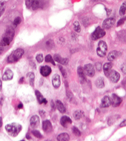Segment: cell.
Returning <instances> with one entry per match:
<instances>
[{
  "mask_svg": "<svg viewBox=\"0 0 126 141\" xmlns=\"http://www.w3.org/2000/svg\"><path fill=\"white\" fill-rule=\"evenodd\" d=\"M15 35V31L13 27L9 26L7 28L2 38L0 39V46L4 47L9 45L13 40Z\"/></svg>",
  "mask_w": 126,
  "mask_h": 141,
  "instance_id": "cell-1",
  "label": "cell"
},
{
  "mask_svg": "<svg viewBox=\"0 0 126 141\" xmlns=\"http://www.w3.org/2000/svg\"><path fill=\"white\" fill-rule=\"evenodd\" d=\"M21 125L15 122H13L6 125L5 129L7 134L12 136L16 137L20 133L22 130Z\"/></svg>",
  "mask_w": 126,
  "mask_h": 141,
  "instance_id": "cell-2",
  "label": "cell"
},
{
  "mask_svg": "<svg viewBox=\"0 0 126 141\" xmlns=\"http://www.w3.org/2000/svg\"><path fill=\"white\" fill-rule=\"evenodd\" d=\"M24 53V51L22 49H17L13 51L7 58L9 63H14L18 61Z\"/></svg>",
  "mask_w": 126,
  "mask_h": 141,
  "instance_id": "cell-3",
  "label": "cell"
},
{
  "mask_svg": "<svg viewBox=\"0 0 126 141\" xmlns=\"http://www.w3.org/2000/svg\"><path fill=\"white\" fill-rule=\"evenodd\" d=\"M105 74L106 77L113 83H117L119 80L120 75L119 73L114 70H110L105 72Z\"/></svg>",
  "mask_w": 126,
  "mask_h": 141,
  "instance_id": "cell-4",
  "label": "cell"
},
{
  "mask_svg": "<svg viewBox=\"0 0 126 141\" xmlns=\"http://www.w3.org/2000/svg\"><path fill=\"white\" fill-rule=\"evenodd\" d=\"M107 51V46L106 43L102 40L100 41L97 49V54L100 58H104L106 55Z\"/></svg>",
  "mask_w": 126,
  "mask_h": 141,
  "instance_id": "cell-5",
  "label": "cell"
},
{
  "mask_svg": "<svg viewBox=\"0 0 126 141\" xmlns=\"http://www.w3.org/2000/svg\"><path fill=\"white\" fill-rule=\"evenodd\" d=\"M106 34L105 30L100 26L97 27L91 35V38L93 40H96L103 37Z\"/></svg>",
  "mask_w": 126,
  "mask_h": 141,
  "instance_id": "cell-6",
  "label": "cell"
},
{
  "mask_svg": "<svg viewBox=\"0 0 126 141\" xmlns=\"http://www.w3.org/2000/svg\"><path fill=\"white\" fill-rule=\"evenodd\" d=\"M84 70L85 71V74L88 76L90 77H93L95 76V70L94 67L93 65L91 64H86L84 67Z\"/></svg>",
  "mask_w": 126,
  "mask_h": 141,
  "instance_id": "cell-7",
  "label": "cell"
},
{
  "mask_svg": "<svg viewBox=\"0 0 126 141\" xmlns=\"http://www.w3.org/2000/svg\"><path fill=\"white\" fill-rule=\"evenodd\" d=\"M111 104L113 107H118L122 102V99L115 94H112L110 98Z\"/></svg>",
  "mask_w": 126,
  "mask_h": 141,
  "instance_id": "cell-8",
  "label": "cell"
},
{
  "mask_svg": "<svg viewBox=\"0 0 126 141\" xmlns=\"http://www.w3.org/2000/svg\"><path fill=\"white\" fill-rule=\"evenodd\" d=\"M116 20L113 18H109L105 20L102 23V27L105 29H109L112 27L115 23Z\"/></svg>",
  "mask_w": 126,
  "mask_h": 141,
  "instance_id": "cell-9",
  "label": "cell"
},
{
  "mask_svg": "<svg viewBox=\"0 0 126 141\" xmlns=\"http://www.w3.org/2000/svg\"><path fill=\"white\" fill-rule=\"evenodd\" d=\"M42 129L47 133H50L53 130L52 125L49 120H45L42 122Z\"/></svg>",
  "mask_w": 126,
  "mask_h": 141,
  "instance_id": "cell-10",
  "label": "cell"
},
{
  "mask_svg": "<svg viewBox=\"0 0 126 141\" xmlns=\"http://www.w3.org/2000/svg\"><path fill=\"white\" fill-rule=\"evenodd\" d=\"M30 122L31 126L33 128H37L40 124V120L39 117L37 115L33 116L30 119Z\"/></svg>",
  "mask_w": 126,
  "mask_h": 141,
  "instance_id": "cell-11",
  "label": "cell"
},
{
  "mask_svg": "<svg viewBox=\"0 0 126 141\" xmlns=\"http://www.w3.org/2000/svg\"><path fill=\"white\" fill-rule=\"evenodd\" d=\"M60 123L63 127L67 128L68 125L71 124L72 123V121L70 117L66 116H64L61 118L60 120Z\"/></svg>",
  "mask_w": 126,
  "mask_h": 141,
  "instance_id": "cell-12",
  "label": "cell"
},
{
  "mask_svg": "<svg viewBox=\"0 0 126 141\" xmlns=\"http://www.w3.org/2000/svg\"><path fill=\"white\" fill-rule=\"evenodd\" d=\"M51 68L48 66H43L40 68V73L41 75L43 77L48 76L51 73Z\"/></svg>",
  "mask_w": 126,
  "mask_h": 141,
  "instance_id": "cell-13",
  "label": "cell"
},
{
  "mask_svg": "<svg viewBox=\"0 0 126 141\" xmlns=\"http://www.w3.org/2000/svg\"><path fill=\"white\" fill-rule=\"evenodd\" d=\"M54 60L60 64L66 65L68 62V59L66 58H62L59 54H55L54 55Z\"/></svg>",
  "mask_w": 126,
  "mask_h": 141,
  "instance_id": "cell-14",
  "label": "cell"
},
{
  "mask_svg": "<svg viewBox=\"0 0 126 141\" xmlns=\"http://www.w3.org/2000/svg\"><path fill=\"white\" fill-rule=\"evenodd\" d=\"M52 84L54 87L56 89L58 88L61 85V79L60 76L57 74H55L52 77Z\"/></svg>",
  "mask_w": 126,
  "mask_h": 141,
  "instance_id": "cell-15",
  "label": "cell"
},
{
  "mask_svg": "<svg viewBox=\"0 0 126 141\" xmlns=\"http://www.w3.org/2000/svg\"><path fill=\"white\" fill-rule=\"evenodd\" d=\"M110 105H111V100L109 97L107 96H104L101 100V105H100L101 107L103 108H106V107H109Z\"/></svg>",
  "mask_w": 126,
  "mask_h": 141,
  "instance_id": "cell-16",
  "label": "cell"
},
{
  "mask_svg": "<svg viewBox=\"0 0 126 141\" xmlns=\"http://www.w3.org/2000/svg\"><path fill=\"white\" fill-rule=\"evenodd\" d=\"M13 71L10 69H7L5 71L3 75V79L4 81H8L12 80L13 78Z\"/></svg>",
  "mask_w": 126,
  "mask_h": 141,
  "instance_id": "cell-17",
  "label": "cell"
},
{
  "mask_svg": "<svg viewBox=\"0 0 126 141\" xmlns=\"http://www.w3.org/2000/svg\"><path fill=\"white\" fill-rule=\"evenodd\" d=\"M35 95L36 96L39 103H40V104H42V103L47 104V100L45 98H44V97L41 94V93L40 92V91H39L38 90H36L35 91Z\"/></svg>",
  "mask_w": 126,
  "mask_h": 141,
  "instance_id": "cell-18",
  "label": "cell"
},
{
  "mask_svg": "<svg viewBox=\"0 0 126 141\" xmlns=\"http://www.w3.org/2000/svg\"><path fill=\"white\" fill-rule=\"evenodd\" d=\"M77 73L80 78L83 81H85L86 80V77L85 75V73L84 70V69L81 67L79 66L77 68Z\"/></svg>",
  "mask_w": 126,
  "mask_h": 141,
  "instance_id": "cell-19",
  "label": "cell"
},
{
  "mask_svg": "<svg viewBox=\"0 0 126 141\" xmlns=\"http://www.w3.org/2000/svg\"><path fill=\"white\" fill-rule=\"evenodd\" d=\"M95 85L96 87L99 89H101L105 86L104 78L102 77H99L95 81Z\"/></svg>",
  "mask_w": 126,
  "mask_h": 141,
  "instance_id": "cell-20",
  "label": "cell"
},
{
  "mask_svg": "<svg viewBox=\"0 0 126 141\" xmlns=\"http://www.w3.org/2000/svg\"><path fill=\"white\" fill-rule=\"evenodd\" d=\"M119 56V52L117 51H113L110 52L107 56V59L109 61H112Z\"/></svg>",
  "mask_w": 126,
  "mask_h": 141,
  "instance_id": "cell-21",
  "label": "cell"
},
{
  "mask_svg": "<svg viewBox=\"0 0 126 141\" xmlns=\"http://www.w3.org/2000/svg\"><path fill=\"white\" fill-rule=\"evenodd\" d=\"M56 105L58 110L61 113H65L66 111V109L64 106L63 103L59 100H57L56 102Z\"/></svg>",
  "mask_w": 126,
  "mask_h": 141,
  "instance_id": "cell-22",
  "label": "cell"
},
{
  "mask_svg": "<svg viewBox=\"0 0 126 141\" xmlns=\"http://www.w3.org/2000/svg\"><path fill=\"white\" fill-rule=\"evenodd\" d=\"M43 4L42 0H33L32 8L33 10H36L42 7Z\"/></svg>",
  "mask_w": 126,
  "mask_h": 141,
  "instance_id": "cell-23",
  "label": "cell"
},
{
  "mask_svg": "<svg viewBox=\"0 0 126 141\" xmlns=\"http://www.w3.org/2000/svg\"><path fill=\"white\" fill-rule=\"evenodd\" d=\"M57 140L59 141H67L70 140V136L67 133H62L57 137Z\"/></svg>",
  "mask_w": 126,
  "mask_h": 141,
  "instance_id": "cell-24",
  "label": "cell"
},
{
  "mask_svg": "<svg viewBox=\"0 0 126 141\" xmlns=\"http://www.w3.org/2000/svg\"><path fill=\"white\" fill-rule=\"evenodd\" d=\"M84 115V112L80 110H76L73 113V117L75 120H79Z\"/></svg>",
  "mask_w": 126,
  "mask_h": 141,
  "instance_id": "cell-25",
  "label": "cell"
},
{
  "mask_svg": "<svg viewBox=\"0 0 126 141\" xmlns=\"http://www.w3.org/2000/svg\"><path fill=\"white\" fill-rule=\"evenodd\" d=\"M27 77L29 78L30 85L33 87L34 85V80L35 76L33 72H29L27 74Z\"/></svg>",
  "mask_w": 126,
  "mask_h": 141,
  "instance_id": "cell-26",
  "label": "cell"
},
{
  "mask_svg": "<svg viewBox=\"0 0 126 141\" xmlns=\"http://www.w3.org/2000/svg\"><path fill=\"white\" fill-rule=\"evenodd\" d=\"M126 2L123 3L119 9V14L121 16H124L126 14Z\"/></svg>",
  "mask_w": 126,
  "mask_h": 141,
  "instance_id": "cell-27",
  "label": "cell"
},
{
  "mask_svg": "<svg viewBox=\"0 0 126 141\" xmlns=\"http://www.w3.org/2000/svg\"><path fill=\"white\" fill-rule=\"evenodd\" d=\"M74 31L76 32H80L81 31V26L79 22L77 21H75L73 23Z\"/></svg>",
  "mask_w": 126,
  "mask_h": 141,
  "instance_id": "cell-28",
  "label": "cell"
},
{
  "mask_svg": "<svg viewBox=\"0 0 126 141\" xmlns=\"http://www.w3.org/2000/svg\"><path fill=\"white\" fill-rule=\"evenodd\" d=\"M45 61L47 63H51L53 65H55V63L54 62V60L53 59L52 56L50 54H47L45 58Z\"/></svg>",
  "mask_w": 126,
  "mask_h": 141,
  "instance_id": "cell-29",
  "label": "cell"
},
{
  "mask_svg": "<svg viewBox=\"0 0 126 141\" xmlns=\"http://www.w3.org/2000/svg\"><path fill=\"white\" fill-rule=\"evenodd\" d=\"M112 67V64L111 62H107L104 65L103 69L105 72H107L108 70H109L111 69Z\"/></svg>",
  "mask_w": 126,
  "mask_h": 141,
  "instance_id": "cell-30",
  "label": "cell"
},
{
  "mask_svg": "<svg viewBox=\"0 0 126 141\" xmlns=\"http://www.w3.org/2000/svg\"><path fill=\"white\" fill-rule=\"evenodd\" d=\"M6 9V3L5 2H1L0 3V17L4 13Z\"/></svg>",
  "mask_w": 126,
  "mask_h": 141,
  "instance_id": "cell-31",
  "label": "cell"
},
{
  "mask_svg": "<svg viewBox=\"0 0 126 141\" xmlns=\"http://www.w3.org/2000/svg\"><path fill=\"white\" fill-rule=\"evenodd\" d=\"M72 131L74 134L75 135L77 136H80L81 135V133L79 130L75 126H73L72 128Z\"/></svg>",
  "mask_w": 126,
  "mask_h": 141,
  "instance_id": "cell-32",
  "label": "cell"
},
{
  "mask_svg": "<svg viewBox=\"0 0 126 141\" xmlns=\"http://www.w3.org/2000/svg\"><path fill=\"white\" fill-rule=\"evenodd\" d=\"M32 134L33 135V136L38 138H41L42 137V135L41 134L40 131H39L38 130H34L32 131Z\"/></svg>",
  "mask_w": 126,
  "mask_h": 141,
  "instance_id": "cell-33",
  "label": "cell"
},
{
  "mask_svg": "<svg viewBox=\"0 0 126 141\" xmlns=\"http://www.w3.org/2000/svg\"><path fill=\"white\" fill-rule=\"evenodd\" d=\"M36 60L39 63H41L43 61V56L42 54H38L37 55Z\"/></svg>",
  "mask_w": 126,
  "mask_h": 141,
  "instance_id": "cell-34",
  "label": "cell"
},
{
  "mask_svg": "<svg viewBox=\"0 0 126 141\" xmlns=\"http://www.w3.org/2000/svg\"><path fill=\"white\" fill-rule=\"evenodd\" d=\"M22 19L20 17H17L16 18H15V19L13 21V24L15 26H17L18 25H19L20 23H21Z\"/></svg>",
  "mask_w": 126,
  "mask_h": 141,
  "instance_id": "cell-35",
  "label": "cell"
},
{
  "mask_svg": "<svg viewBox=\"0 0 126 141\" xmlns=\"http://www.w3.org/2000/svg\"><path fill=\"white\" fill-rule=\"evenodd\" d=\"M59 69H60V71H61V73H62V74L63 77H64L65 78H66V77H67V74H66V70L64 69V68H63L62 66H60V65L59 66Z\"/></svg>",
  "mask_w": 126,
  "mask_h": 141,
  "instance_id": "cell-36",
  "label": "cell"
},
{
  "mask_svg": "<svg viewBox=\"0 0 126 141\" xmlns=\"http://www.w3.org/2000/svg\"><path fill=\"white\" fill-rule=\"evenodd\" d=\"M33 2V0H25V4L28 8L32 7Z\"/></svg>",
  "mask_w": 126,
  "mask_h": 141,
  "instance_id": "cell-37",
  "label": "cell"
},
{
  "mask_svg": "<svg viewBox=\"0 0 126 141\" xmlns=\"http://www.w3.org/2000/svg\"><path fill=\"white\" fill-rule=\"evenodd\" d=\"M126 16L121 18V19H120L118 22H117V26H121L122 25H123L124 22L126 21Z\"/></svg>",
  "mask_w": 126,
  "mask_h": 141,
  "instance_id": "cell-38",
  "label": "cell"
},
{
  "mask_svg": "<svg viewBox=\"0 0 126 141\" xmlns=\"http://www.w3.org/2000/svg\"><path fill=\"white\" fill-rule=\"evenodd\" d=\"M54 44V42L52 40H48L46 42V45L48 48H52Z\"/></svg>",
  "mask_w": 126,
  "mask_h": 141,
  "instance_id": "cell-39",
  "label": "cell"
},
{
  "mask_svg": "<svg viewBox=\"0 0 126 141\" xmlns=\"http://www.w3.org/2000/svg\"><path fill=\"white\" fill-rule=\"evenodd\" d=\"M95 66H96V69L98 71H100L101 70V68H102V65L100 63V62H98V63H96L95 64Z\"/></svg>",
  "mask_w": 126,
  "mask_h": 141,
  "instance_id": "cell-40",
  "label": "cell"
},
{
  "mask_svg": "<svg viewBox=\"0 0 126 141\" xmlns=\"http://www.w3.org/2000/svg\"><path fill=\"white\" fill-rule=\"evenodd\" d=\"M121 70H122V72H123V73H124V74H126V64H123L121 67Z\"/></svg>",
  "mask_w": 126,
  "mask_h": 141,
  "instance_id": "cell-41",
  "label": "cell"
},
{
  "mask_svg": "<svg viewBox=\"0 0 126 141\" xmlns=\"http://www.w3.org/2000/svg\"><path fill=\"white\" fill-rule=\"evenodd\" d=\"M39 113H40V116L41 117H42V118H44L45 116V114H46L44 110H40V111H39Z\"/></svg>",
  "mask_w": 126,
  "mask_h": 141,
  "instance_id": "cell-42",
  "label": "cell"
},
{
  "mask_svg": "<svg viewBox=\"0 0 126 141\" xmlns=\"http://www.w3.org/2000/svg\"><path fill=\"white\" fill-rule=\"evenodd\" d=\"M126 126V120H124V121L122 122L120 124V127H124V126Z\"/></svg>",
  "mask_w": 126,
  "mask_h": 141,
  "instance_id": "cell-43",
  "label": "cell"
},
{
  "mask_svg": "<svg viewBox=\"0 0 126 141\" xmlns=\"http://www.w3.org/2000/svg\"><path fill=\"white\" fill-rule=\"evenodd\" d=\"M106 9V13H107V16H109L110 13L111 12V9Z\"/></svg>",
  "mask_w": 126,
  "mask_h": 141,
  "instance_id": "cell-44",
  "label": "cell"
},
{
  "mask_svg": "<svg viewBox=\"0 0 126 141\" xmlns=\"http://www.w3.org/2000/svg\"><path fill=\"white\" fill-rule=\"evenodd\" d=\"M51 107H52V109H54V110H55V104H54V103H53V102H51Z\"/></svg>",
  "mask_w": 126,
  "mask_h": 141,
  "instance_id": "cell-45",
  "label": "cell"
},
{
  "mask_svg": "<svg viewBox=\"0 0 126 141\" xmlns=\"http://www.w3.org/2000/svg\"><path fill=\"white\" fill-rule=\"evenodd\" d=\"M18 108L19 109H21L23 108V104L22 103H20L18 105Z\"/></svg>",
  "mask_w": 126,
  "mask_h": 141,
  "instance_id": "cell-46",
  "label": "cell"
},
{
  "mask_svg": "<svg viewBox=\"0 0 126 141\" xmlns=\"http://www.w3.org/2000/svg\"><path fill=\"white\" fill-rule=\"evenodd\" d=\"M24 77H22L21 78H20V80H19V83H22V82H23L24 81Z\"/></svg>",
  "mask_w": 126,
  "mask_h": 141,
  "instance_id": "cell-47",
  "label": "cell"
},
{
  "mask_svg": "<svg viewBox=\"0 0 126 141\" xmlns=\"http://www.w3.org/2000/svg\"><path fill=\"white\" fill-rule=\"evenodd\" d=\"M2 118L0 117V128L2 127Z\"/></svg>",
  "mask_w": 126,
  "mask_h": 141,
  "instance_id": "cell-48",
  "label": "cell"
},
{
  "mask_svg": "<svg viewBox=\"0 0 126 141\" xmlns=\"http://www.w3.org/2000/svg\"><path fill=\"white\" fill-rule=\"evenodd\" d=\"M3 50H4V49L2 48H1V47H0V55L2 54V53L3 52Z\"/></svg>",
  "mask_w": 126,
  "mask_h": 141,
  "instance_id": "cell-49",
  "label": "cell"
},
{
  "mask_svg": "<svg viewBox=\"0 0 126 141\" xmlns=\"http://www.w3.org/2000/svg\"><path fill=\"white\" fill-rule=\"evenodd\" d=\"M2 81L0 79V91L2 90Z\"/></svg>",
  "mask_w": 126,
  "mask_h": 141,
  "instance_id": "cell-50",
  "label": "cell"
}]
</instances>
